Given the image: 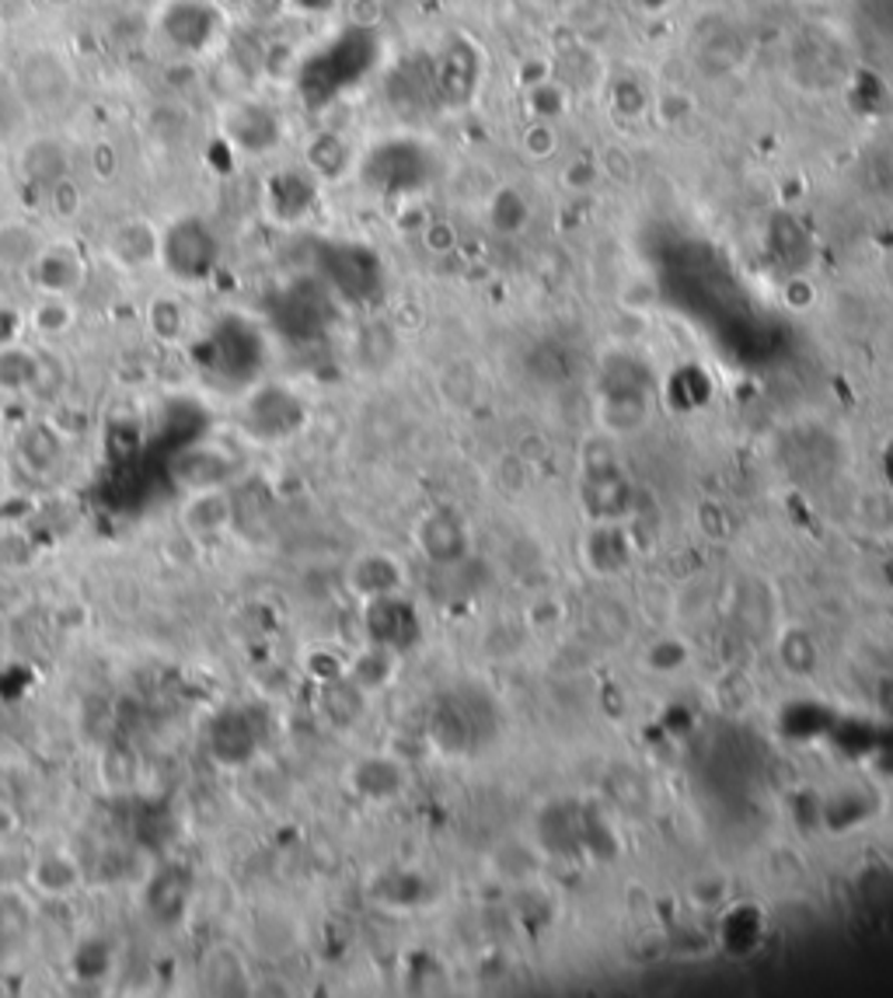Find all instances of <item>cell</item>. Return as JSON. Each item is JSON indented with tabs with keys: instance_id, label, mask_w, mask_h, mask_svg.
Masks as SVG:
<instances>
[{
	"instance_id": "6da1fadb",
	"label": "cell",
	"mask_w": 893,
	"mask_h": 998,
	"mask_svg": "<svg viewBox=\"0 0 893 998\" xmlns=\"http://www.w3.org/2000/svg\"><path fill=\"white\" fill-rule=\"evenodd\" d=\"M157 262H161L178 283H203L217 270L220 242L206 221L178 217L161 231V255H157Z\"/></svg>"
},
{
	"instance_id": "7a4b0ae2",
	"label": "cell",
	"mask_w": 893,
	"mask_h": 998,
	"mask_svg": "<svg viewBox=\"0 0 893 998\" xmlns=\"http://www.w3.org/2000/svg\"><path fill=\"white\" fill-rule=\"evenodd\" d=\"M793 81L806 91H834L848 81V46L831 29H803L789 49Z\"/></svg>"
},
{
	"instance_id": "3957f363",
	"label": "cell",
	"mask_w": 893,
	"mask_h": 998,
	"mask_svg": "<svg viewBox=\"0 0 893 998\" xmlns=\"http://www.w3.org/2000/svg\"><path fill=\"white\" fill-rule=\"evenodd\" d=\"M14 91L24 109L60 112L73 98V70L60 52L32 49V52H24L14 70Z\"/></svg>"
},
{
	"instance_id": "277c9868",
	"label": "cell",
	"mask_w": 893,
	"mask_h": 998,
	"mask_svg": "<svg viewBox=\"0 0 893 998\" xmlns=\"http://www.w3.org/2000/svg\"><path fill=\"white\" fill-rule=\"evenodd\" d=\"M242 423L255 440H283L301 430L304 423V405L294 391H286L279 384H262L245 399Z\"/></svg>"
},
{
	"instance_id": "5b68a950",
	"label": "cell",
	"mask_w": 893,
	"mask_h": 998,
	"mask_svg": "<svg viewBox=\"0 0 893 998\" xmlns=\"http://www.w3.org/2000/svg\"><path fill=\"white\" fill-rule=\"evenodd\" d=\"M238 520V496L230 486L189 489L178 507V528L193 541H217Z\"/></svg>"
},
{
	"instance_id": "8992f818",
	"label": "cell",
	"mask_w": 893,
	"mask_h": 998,
	"mask_svg": "<svg viewBox=\"0 0 893 998\" xmlns=\"http://www.w3.org/2000/svg\"><path fill=\"white\" fill-rule=\"evenodd\" d=\"M258 741L262 733L252 720L248 708H224V713L214 716L206 733L209 754H214L217 765L224 769H242L258 754Z\"/></svg>"
},
{
	"instance_id": "52a82bcc",
	"label": "cell",
	"mask_w": 893,
	"mask_h": 998,
	"mask_svg": "<svg viewBox=\"0 0 893 998\" xmlns=\"http://www.w3.org/2000/svg\"><path fill=\"white\" fill-rule=\"evenodd\" d=\"M366 604V636H371L374 646H384L391 653H405L415 639H419V618L412 611V604L402 600L399 594H384Z\"/></svg>"
},
{
	"instance_id": "ba28073f",
	"label": "cell",
	"mask_w": 893,
	"mask_h": 998,
	"mask_svg": "<svg viewBox=\"0 0 893 998\" xmlns=\"http://www.w3.org/2000/svg\"><path fill=\"white\" fill-rule=\"evenodd\" d=\"M224 134L234 147L266 154L283 140V123L266 101H234L224 119Z\"/></svg>"
},
{
	"instance_id": "9c48e42d",
	"label": "cell",
	"mask_w": 893,
	"mask_h": 998,
	"mask_svg": "<svg viewBox=\"0 0 893 998\" xmlns=\"http://www.w3.org/2000/svg\"><path fill=\"white\" fill-rule=\"evenodd\" d=\"M85 887V870L70 852L52 849L29 865V890L46 901H67Z\"/></svg>"
},
{
	"instance_id": "30bf717a",
	"label": "cell",
	"mask_w": 893,
	"mask_h": 998,
	"mask_svg": "<svg viewBox=\"0 0 893 998\" xmlns=\"http://www.w3.org/2000/svg\"><path fill=\"white\" fill-rule=\"evenodd\" d=\"M29 270L39 283V291L49 297H70L85 283V258L70 245H42V252L36 255Z\"/></svg>"
},
{
	"instance_id": "8fae6325",
	"label": "cell",
	"mask_w": 893,
	"mask_h": 998,
	"mask_svg": "<svg viewBox=\"0 0 893 998\" xmlns=\"http://www.w3.org/2000/svg\"><path fill=\"white\" fill-rule=\"evenodd\" d=\"M144 901H147L154 918H161V922H175V918L186 911L189 901H193V873L178 862H165L161 870L147 880Z\"/></svg>"
},
{
	"instance_id": "7c38bea8",
	"label": "cell",
	"mask_w": 893,
	"mask_h": 998,
	"mask_svg": "<svg viewBox=\"0 0 893 998\" xmlns=\"http://www.w3.org/2000/svg\"><path fill=\"white\" fill-rule=\"evenodd\" d=\"M109 255L122 270H144L161 255V231L147 221H126L109 234Z\"/></svg>"
},
{
	"instance_id": "4fadbf2b",
	"label": "cell",
	"mask_w": 893,
	"mask_h": 998,
	"mask_svg": "<svg viewBox=\"0 0 893 998\" xmlns=\"http://www.w3.org/2000/svg\"><path fill=\"white\" fill-rule=\"evenodd\" d=\"M14 451H18V461H21L24 471H29V476L46 479L63 461V437L49 423H29L18 433Z\"/></svg>"
},
{
	"instance_id": "5bb4252c",
	"label": "cell",
	"mask_w": 893,
	"mask_h": 998,
	"mask_svg": "<svg viewBox=\"0 0 893 998\" xmlns=\"http://www.w3.org/2000/svg\"><path fill=\"white\" fill-rule=\"evenodd\" d=\"M346 587L360 597V600H374L384 594H399L402 587V569L391 556H381V551H371V556H360L350 573H346Z\"/></svg>"
},
{
	"instance_id": "9a60e30c",
	"label": "cell",
	"mask_w": 893,
	"mask_h": 998,
	"mask_svg": "<svg viewBox=\"0 0 893 998\" xmlns=\"http://www.w3.org/2000/svg\"><path fill=\"white\" fill-rule=\"evenodd\" d=\"M314 186H318V178L314 175H301V172H279L269 189H266V203H269V214L283 224H294L301 221L311 203H314Z\"/></svg>"
},
{
	"instance_id": "2e32d148",
	"label": "cell",
	"mask_w": 893,
	"mask_h": 998,
	"mask_svg": "<svg viewBox=\"0 0 893 998\" xmlns=\"http://www.w3.org/2000/svg\"><path fill=\"white\" fill-rule=\"evenodd\" d=\"M36 929V904L32 894L21 890H0V957H14L24 950Z\"/></svg>"
},
{
	"instance_id": "e0dca14e",
	"label": "cell",
	"mask_w": 893,
	"mask_h": 998,
	"mask_svg": "<svg viewBox=\"0 0 893 998\" xmlns=\"http://www.w3.org/2000/svg\"><path fill=\"white\" fill-rule=\"evenodd\" d=\"M116 970V947L109 936H81L70 950V975L81 985H105Z\"/></svg>"
},
{
	"instance_id": "ac0fdd59",
	"label": "cell",
	"mask_w": 893,
	"mask_h": 998,
	"mask_svg": "<svg viewBox=\"0 0 893 998\" xmlns=\"http://www.w3.org/2000/svg\"><path fill=\"white\" fill-rule=\"evenodd\" d=\"M175 479L181 489H206V486H227L230 482V458L217 448H196L175 461Z\"/></svg>"
},
{
	"instance_id": "d6986e66",
	"label": "cell",
	"mask_w": 893,
	"mask_h": 998,
	"mask_svg": "<svg viewBox=\"0 0 893 998\" xmlns=\"http://www.w3.org/2000/svg\"><path fill=\"white\" fill-rule=\"evenodd\" d=\"M350 785L363 800H391L402 793L405 775L399 769V761L391 757H360L350 772Z\"/></svg>"
},
{
	"instance_id": "ffe728a7",
	"label": "cell",
	"mask_w": 893,
	"mask_h": 998,
	"mask_svg": "<svg viewBox=\"0 0 893 998\" xmlns=\"http://www.w3.org/2000/svg\"><path fill=\"white\" fill-rule=\"evenodd\" d=\"M21 172H24V178H32L36 186L49 189L67 178L70 154L57 137H39L21 150Z\"/></svg>"
},
{
	"instance_id": "44dd1931",
	"label": "cell",
	"mask_w": 893,
	"mask_h": 998,
	"mask_svg": "<svg viewBox=\"0 0 893 998\" xmlns=\"http://www.w3.org/2000/svg\"><path fill=\"white\" fill-rule=\"evenodd\" d=\"M363 698L366 692L356 685V681L350 674L343 677H332V681H322V692H318V708L322 716L332 723V726H353L360 716H363Z\"/></svg>"
},
{
	"instance_id": "7402d4cb",
	"label": "cell",
	"mask_w": 893,
	"mask_h": 998,
	"mask_svg": "<svg viewBox=\"0 0 893 998\" xmlns=\"http://www.w3.org/2000/svg\"><path fill=\"white\" fill-rule=\"evenodd\" d=\"M203 985L214 995H245L248 991V967L245 957L234 947L209 950L203 960Z\"/></svg>"
},
{
	"instance_id": "603a6c76",
	"label": "cell",
	"mask_w": 893,
	"mask_h": 998,
	"mask_svg": "<svg viewBox=\"0 0 893 998\" xmlns=\"http://www.w3.org/2000/svg\"><path fill=\"white\" fill-rule=\"evenodd\" d=\"M485 221L495 234H520L531 224V203L517 186H495L485 193Z\"/></svg>"
},
{
	"instance_id": "cb8c5ba5",
	"label": "cell",
	"mask_w": 893,
	"mask_h": 998,
	"mask_svg": "<svg viewBox=\"0 0 893 998\" xmlns=\"http://www.w3.org/2000/svg\"><path fill=\"white\" fill-rule=\"evenodd\" d=\"M304 165L318 182H335V178H343L350 172L353 147L338 134H318L304 150Z\"/></svg>"
},
{
	"instance_id": "d4e9b609",
	"label": "cell",
	"mask_w": 893,
	"mask_h": 998,
	"mask_svg": "<svg viewBox=\"0 0 893 998\" xmlns=\"http://www.w3.org/2000/svg\"><path fill=\"white\" fill-rule=\"evenodd\" d=\"M98 782H101V790L112 796L134 793L140 782V757L126 744H109L98 761Z\"/></svg>"
},
{
	"instance_id": "484cf974",
	"label": "cell",
	"mask_w": 893,
	"mask_h": 998,
	"mask_svg": "<svg viewBox=\"0 0 893 998\" xmlns=\"http://www.w3.org/2000/svg\"><path fill=\"white\" fill-rule=\"evenodd\" d=\"M698 112V101L691 91H685L680 85H656L652 88V105L649 116L660 123L664 129H685L691 123V116Z\"/></svg>"
},
{
	"instance_id": "4316f807",
	"label": "cell",
	"mask_w": 893,
	"mask_h": 998,
	"mask_svg": "<svg viewBox=\"0 0 893 998\" xmlns=\"http://www.w3.org/2000/svg\"><path fill=\"white\" fill-rule=\"evenodd\" d=\"M523 101H528V116L531 119L559 123V119L569 116L572 91H569V85L562 81L559 74H551L548 81H541L534 88H523Z\"/></svg>"
},
{
	"instance_id": "83f0119b",
	"label": "cell",
	"mask_w": 893,
	"mask_h": 998,
	"mask_svg": "<svg viewBox=\"0 0 893 998\" xmlns=\"http://www.w3.org/2000/svg\"><path fill=\"white\" fill-rule=\"evenodd\" d=\"M597 415L608 430L625 433V430H639L646 423L649 405L642 399V391H618V395H608L600 402Z\"/></svg>"
},
{
	"instance_id": "f1b7e54d",
	"label": "cell",
	"mask_w": 893,
	"mask_h": 998,
	"mask_svg": "<svg viewBox=\"0 0 893 998\" xmlns=\"http://www.w3.org/2000/svg\"><path fill=\"white\" fill-rule=\"evenodd\" d=\"M346 674L356 681L363 692L384 688L387 681H391V674H395V653L371 643V646H366L363 653H356L353 661L346 664Z\"/></svg>"
},
{
	"instance_id": "f546056e",
	"label": "cell",
	"mask_w": 893,
	"mask_h": 998,
	"mask_svg": "<svg viewBox=\"0 0 893 998\" xmlns=\"http://www.w3.org/2000/svg\"><path fill=\"white\" fill-rule=\"evenodd\" d=\"M39 252H42L39 238L24 224H4L0 227V262H4V266L29 270Z\"/></svg>"
},
{
	"instance_id": "4dcf8cb0",
	"label": "cell",
	"mask_w": 893,
	"mask_h": 998,
	"mask_svg": "<svg viewBox=\"0 0 893 998\" xmlns=\"http://www.w3.org/2000/svg\"><path fill=\"white\" fill-rule=\"evenodd\" d=\"M520 154L528 157V162H551V157L559 154L562 147V134H559V123H544V119H528V126L520 129V140H517Z\"/></svg>"
},
{
	"instance_id": "1f68e13d",
	"label": "cell",
	"mask_w": 893,
	"mask_h": 998,
	"mask_svg": "<svg viewBox=\"0 0 893 998\" xmlns=\"http://www.w3.org/2000/svg\"><path fill=\"white\" fill-rule=\"evenodd\" d=\"M649 105H652V88L636 81L632 74L628 77H618V81L611 85V112L621 116V119H642L649 116Z\"/></svg>"
},
{
	"instance_id": "d6a6232c",
	"label": "cell",
	"mask_w": 893,
	"mask_h": 998,
	"mask_svg": "<svg viewBox=\"0 0 893 998\" xmlns=\"http://www.w3.org/2000/svg\"><path fill=\"white\" fill-rule=\"evenodd\" d=\"M39 378V360L18 346H0V384L4 388H32Z\"/></svg>"
},
{
	"instance_id": "836d02e7",
	"label": "cell",
	"mask_w": 893,
	"mask_h": 998,
	"mask_svg": "<svg viewBox=\"0 0 893 998\" xmlns=\"http://www.w3.org/2000/svg\"><path fill=\"white\" fill-rule=\"evenodd\" d=\"M39 559L36 541L24 531H0V573H29Z\"/></svg>"
},
{
	"instance_id": "e575fe53",
	"label": "cell",
	"mask_w": 893,
	"mask_h": 998,
	"mask_svg": "<svg viewBox=\"0 0 893 998\" xmlns=\"http://www.w3.org/2000/svg\"><path fill=\"white\" fill-rule=\"evenodd\" d=\"M147 322L157 339L175 343V339H181V332H186V307H181L175 297H154V304L147 307Z\"/></svg>"
},
{
	"instance_id": "d590c367",
	"label": "cell",
	"mask_w": 893,
	"mask_h": 998,
	"mask_svg": "<svg viewBox=\"0 0 893 998\" xmlns=\"http://www.w3.org/2000/svg\"><path fill=\"white\" fill-rule=\"evenodd\" d=\"M29 322L42 335H60L73 325V307L67 304V297H49L46 294V301H39L36 311L29 314Z\"/></svg>"
},
{
	"instance_id": "8d00e7d4",
	"label": "cell",
	"mask_w": 893,
	"mask_h": 998,
	"mask_svg": "<svg viewBox=\"0 0 893 998\" xmlns=\"http://www.w3.org/2000/svg\"><path fill=\"white\" fill-rule=\"evenodd\" d=\"M688 894L695 908H719L729 898V880L723 873H701L691 880Z\"/></svg>"
},
{
	"instance_id": "74e56055",
	"label": "cell",
	"mask_w": 893,
	"mask_h": 998,
	"mask_svg": "<svg viewBox=\"0 0 893 998\" xmlns=\"http://www.w3.org/2000/svg\"><path fill=\"white\" fill-rule=\"evenodd\" d=\"M556 74V63H551L548 57H541V52H531V57H520L517 67H513V81L523 88H534L541 81H548V77Z\"/></svg>"
},
{
	"instance_id": "f35d334b",
	"label": "cell",
	"mask_w": 893,
	"mask_h": 998,
	"mask_svg": "<svg viewBox=\"0 0 893 998\" xmlns=\"http://www.w3.org/2000/svg\"><path fill=\"white\" fill-rule=\"evenodd\" d=\"M562 178H566V186H569V189H576V193H590V189H597V182H600L603 175H600L597 157H576L572 165H566Z\"/></svg>"
},
{
	"instance_id": "ab89813d",
	"label": "cell",
	"mask_w": 893,
	"mask_h": 998,
	"mask_svg": "<svg viewBox=\"0 0 893 998\" xmlns=\"http://www.w3.org/2000/svg\"><path fill=\"white\" fill-rule=\"evenodd\" d=\"M423 238H426L430 252H451L454 242H458V234H454V227L446 224V221H426L423 224Z\"/></svg>"
},
{
	"instance_id": "60d3db41",
	"label": "cell",
	"mask_w": 893,
	"mask_h": 998,
	"mask_svg": "<svg viewBox=\"0 0 893 998\" xmlns=\"http://www.w3.org/2000/svg\"><path fill=\"white\" fill-rule=\"evenodd\" d=\"M782 301L789 304V307H796V311H803V307H809L813 301H817V291H813V286H809V280L793 276L789 283L782 286Z\"/></svg>"
},
{
	"instance_id": "b9f144b4",
	"label": "cell",
	"mask_w": 893,
	"mask_h": 998,
	"mask_svg": "<svg viewBox=\"0 0 893 998\" xmlns=\"http://www.w3.org/2000/svg\"><path fill=\"white\" fill-rule=\"evenodd\" d=\"M876 276H880V283H883V291L893 297V245H886V248L880 252V258H876Z\"/></svg>"
},
{
	"instance_id": "7bdbcfd3",
	"label": "cell",
	"mask_w": 893,
	"mask_h": 998,
	"mask_svg": "<svg viewBox=\"0 0 893 998\" xmlns=\"http://www.w3.org/2000/svg\"><path fill=\"white\" fill-rule=\"evenodd\" d=\"M18 810L8 803V800H0V842H8V838H14V831H18Z\"/></svg>"
},
{
	"instance_id": "ee69618b",
	"label": "cell",
	"mask_w": 893,
	"mask_h": 998,
	"mask_svg": "<svg viewBox=\"0 0 893 998\" xmlns=\"http://www.w3.org/2000/svg\"><path fill=\"white\" fill-rule=\"evenodd\" d=\"M636 4L649 14H664L667 8H674V0H636Z\"/></svg>"
}]
</instances>
